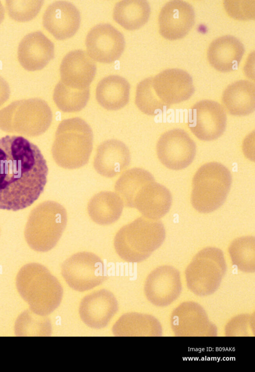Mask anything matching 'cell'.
<instances>
[{
  "mask_svg": "<svg viewBox=\"0 0 255 372\" xmlns=\"http://www.w3.org/2000/svg\"><path fill=\"white\" fill-rule=\"evenodd\" d=\"M121 197L112 191H102L90 200L87 206L88 214L98 224L107 225L117 221L124 208Z\"/></svg>",
  "mask_w": 255,
  "mask_h": 372,
  "instance_id": "484cf974",
  "label": "cell"
},
{
  "mask_svg": "<svg viewBox=\"0 0 255 372\" xmlns=\"http://www.w3.org/2000/svg\"><path fill=\"white\" fill-rule=\"evenodd\" d=\"M80 21L78 9L72 3L64 0L56 1L49 5L42 18L45 28L59 40L74 35Z\"/></svg>",
  "mask_w": 255,
  "mask_h": 372,
  "instance_id": "e0dca14e",
  "label": "cell"
},
{
  "mask_svg": "<svg viewBox=\"0 0 255 372\" xmlns=\"http://www.w3.org/2000/svg\"><path fill=\"white\" fill-rule=\"evenodd\" d=\"M115 336H162V328L159 321L154 317L135 312L122 316L112 328Z\"/></svg>",
  "mask_w": 255,
  "mask_h": 372,
  "instance_id": "cb8c5ba5",
  "label": "cell"
},
{
  "mask_svg": "<svg viewBox=\"0 0 255 372\" xmlns=\"http://www.w3.org/2000/svg\"><path fill=\"white\" fill-rule=\"evenodd\" d=\"M226 123L225 110L215 101L201 100L189 110L188 127L201 140L212 141L220 137L225 130Z\"/></svg>",
  "mask_w": 255,
  "mask_h": 372,
  "instance_id": "9c48e42d",
  "label": "cell"
},
{
  "mask_svg": "<svg viewBox=\"0 0 255 372\" xmlns=\"http://www.w3.org/2000/svg\"><path fill=\"white\" fill-rule=\"evenodd\" d=\"M222 102L231 115L243 116L251 114L255 109V83L242 79L230 84L223 93Z\"/></svg>",
  "mask_w": 255,
  "mask_h": 372,
  "instance_id": "603a6c76",
  "label": "cell"
},
{
  "mask_svg": "<svg viewBox=\"0 0 255 372\" xmlns=\"http://www.w3.org/2000/svg\"><path fill=\"white\" fill-rule=\"evenodd\" d=\"M61 274L68 286L76 291L90 290L107 279L101 258L89 252L76 253L67 258L61 266Z\"/></svg>",
  "mask_w": 255,
  "mask_h": 372,
  "instance_id": "ba28073f",
  "label": "cell"
},
{
  "mask_svg": "<svg viewBox=\"0 0 255 372\" xmlns=\"http://www.w3.org/2000/svg\"><path fill=\"white\" fill-rule=\"evenodd\" d=\"M153 90L167 108L188 100L195 91L192 77L179 68L164 70L152 77Z\"/></svg>",
  "mask_w": 255,
  "mask_h": 372,
  "instance_id": "5bb4252c",
  "label": "cell"
},
{
  "mask_svg": "<svg viewBox=\"0 0 255 372\" xmlns=\"http://www.w3.org/2000/svg\"><path fill=\"white\" fill-rule=\"evenodd\" d=\"M130 153L128 148L117 139H109L98 147L94 158V167L101 175L114 177L129 165Z\"/></svg>",
  "mask_w": 255,
  "mask_h": 372,
  "instance_id": "44dd1931",
  "label": "cell"
},
{
  "mask_svg": "<svg viewBox=\"0 0 255 372\" xmlns=\"http://www.w3.org/2000/svg\"><path fill=\"white\" fill-rule=\"evenodd\" d=\"M156 151L159 160L165 167L179 170L192 162L196 145L186 131L176 128L165 132L160 137Z\"/></svg>",
  "mask_w": 255,
  "mask_h": 372,
  "instance_id": "30bf717a",
  "label": "cell"
},
{
  "mask_svg": "<svg viewBox=\"0 0 255 372\" xmlns=\"http://www.w3.org/2000/svg\"><path fill=\"white\" fill-rule=\"evenodd\" d=\"M172 201L169 190L153 179L144 184L138 190L132 208L137 209L145 218L158 220L168 212Z\"/></svg>",
  "mask_w": 255,
  "mask_h": 372,
  "instance_id": "d6986e66",
  "label": "cell"
},
{
  "mask_svg": "<svg viewBox=\"0 0 255 372\" xmlns=\"http://www.w3.org/2000/svg\"><path fill=\"white\" fill-rule=\"evenodd\" d=\"M54 56V44L41 31H36L26 34L19 43L18 59L27 70L42 69Z\"/></svg>",
  "mask_w": 255,
  "mask_h": 372,
  "instance_id": "ffe728a7",
  "label": "cell"
},
{
  "mask_svg": "<svg viewBox=\"0 0 255 372\" xmlns=\"http://www.w3.org/2000/svg\"><path fill=\"white\" fill-rule=\"evenodd\" d=\"M152 77L140 81L136 87L135 102L143 113L156 115L167 107L157 97L152 85Z\"/></svg>",
  "mask_w": 255,
  "mask_h": 372,
  "instance_id": "4dcf8cb0",
  "label": "cell"
},
{
  "mask_svg": "<svg viewBox=\"0 0 255 372\" xmlns=\"http://www.w3.org/2000/svg\"><path fill=\"white\" fill-rule=\"evenodd\" d=\"M243 43L231 35L213 40L207 50L210 64L218 71L226 72L236 70L245 53Z\"/></svg>",
  "mask_w": 255,
  "mask_h": 372,
  "instance_id": "7402d4cb",
  "label": "cell"
},
{
  "mask_svg": "<svg viewBox=\"0 0 255 372\" xmlns=\"http://www.w3.org/2000/svg\"><path fill=\"white\" fill-rule=\"evenodd\" d=\"M229 253L234 265L242 272L255 271V238L246 236L238 237L229 247Z\"/></svg>",
  "mask_w": 255,
  "mask_h": 372,
  "instance_id": "f546056e",
  "label": "cell"
},
{
  "mask_svg": "<svg viewBox=\"0 0 255 372\" xmlns=\"http://www.w3.org/2000/svg\"><path fill=\"white\" fill-rule=\"evenodd\" d=\"M150 7L144 0H122L115 5L114 20L128 30H134L143 26L148 20Z\"/></svg>",
  "mask_w": 255,
  "mask_h": 372,
  "instance_id": "4316f807",
  "label": "cell"
},
{
  "mask_svg": "<svg viewBox=\"0 0 255 372\" xmlns=\"http://www.w3.org/2000/svg\"><path fill=\"white\" fill-rule=\"evenodd\" d=\"M67 221L65 208L53 201L43 202L31 212L24 231L28 246L38 252L53 248L64 231Z\"/></svg>",
  "mask_w": 255,
  "mask_h": 372,
  "instance_id": "5b68a950",
  "label": "cell"
},
{
  "mask_svg": "<svg viewBox=\"0 0 255 372\" xmlns=\"http://www.w3.org/2000/svg\"><path fill=\"white\" fill-rule=\"evenodd\" d=\"M165 238L161 221L140 217L122 227L114 238V247L126 262H141L160 247Z\"/></svg>",
  "mask_w": 255,
  "mask_h": 372,
  "instance_id": "3957f363",
  "label": "cell"
},
{
  "mask_svg": "<svg viewBox=\"0 0 255 372\" xmlns=\"http://www.w3.org/2000/svg\"><path fill=\"white\" fill-rule=\"evenodd\" d=\"M225 8L232 17L239 20L255 18L254 0H225Z\"/></svg>",
  "mask_w": 255,
  "mask_h": 372,
  "instance_id": "836d02e7",
  "label": "cell"
},
{
  "mask_svg": "<svg viewBox=\"0 0 255 372\" xmlns=\"http://www.w3.org/2000/svg\"><path fill=\"white\" fill-rule=\"evenodd\" d=\"M43 0H6L7 11L11 18L17 21H27L34 18L39 12Z\"/></svg>",
  "mask_w": 255,
  "mask_h": 372,
  "instance_id": "1f68e13d",
  "label": "cell"
},
{
  "mask_svg": "<svg viewBox=\"0 0 255 372\" xmlns=\"http://www.w3.org/2000/svg\"><path fill=\"white\" fill-rule=\"evenodd\" d=\"M88 55L103 63L117 60L123 53L125 40L123 34L110 23H99L88 32L86 38Z\"/></svg>",
  "mask_w": 255,
  "mask_h": 372,
  "instance_id": "4fadbf2b",
  "label": "cell"
},
{
  "mask_svg": "<svg viewBox=\"0 0 255 372\" xmlns=\"http://www.w3.org/2000/svg\"><path fill=\"white\" fill-rule=\"evenodd\" d=\"M48 168L38 147L21 136L0 139V209L30 206L44 190Z\"/></svg>",
  "mask_w": 255,
  "mask_h": 372,
  "instance_id": "6da1fadb",
  "label": "cell"
},
{
  "mask_svg": "<svg viewBox=\"0 0 255 372\" xmlns=\"http://www.w3.org/2000/svg\"><path fill=\"white\" fill-rule=\"evenodd\" d=\"M154 179L148 171L134 168L124 172L116 182V193L121 197L124 204L132 208L134 197L139 188L147 182Z\"/></svg>",
  "mask_w": 255,
  "mask_h": 372,
  "instance_id": "83f0119b",
  "label": "cell"
},
{
  "mask_svg": "<svg viewBox=\"0 0 255 372\" xmlns=\"http://www.w3.org/2000/svg\"><path fill=\"white\" fill-rule=\"evenodd\" d=\"M16 285L19 294L35 315H49L62 301L61 284L41 264L32 263L23 266L17 275Z\"/></svg>",
  "mask_w": 255,
  "mask_h": 372,
  "instance_id": "7a4b0ae2",
  "label": "cell"
},
{
  "mask_svg": "<svg viewBox=\"0 0 255 372\" xmlns=\"http://www.w3.org/2000/svg\"><path fill=\"white\" fill-rule=\"evenodd\" d=\"M172 332L177 337H215L217 328L210 321L203 308L196 302H184L172 311Z\"/></svg>",
  "mask_w": 255,
  "mask_h": 372,
  "instance_id": "8fae6325",
  "label": "cell"
},
{
  "mask_svg": "<svg viewBox=\"0 0 255 372\" xmlns=\"http://www.w3.org/2000/svg\"><path fill=\"white\" fill-rule=\"evenodd\" d=\"M90 97L89 87L79 89L65 85L61 80L54 89L53 100L63 112L79 111L86 105Z\"/></svg>",
  "mask_w": 255,
  "mask_h": 372,
  "instance_id": "f1b7e54d",
  "label": "cell"
},
{
  "mask_svg": "<svg viewBox=\"0 0 255 372\" xmlns=\"http://www.w3.org/2000/svg\"><path fill=\"white\" fill-rule=\"evenodd\" d=\"M158 21L161 35L168 40H176L184 37L192 27L195 12L188 2L172 0L162 7Z\"/></svg>",
  "mask_w": 255,
  "mask_h": 372,
  "instance_id": "9a60e30c",
  "label": "cell"
},
{
  "mask_svg": "<svg viewBox=\"0 0 255 372\" xmlns=\"http://www.w3.org/2000/svg\"><path fill=\"white\" fill-rule=\"evenodd\" d=\"M226 271L223 251L213 247L205 248L195 255L185 270L187 286L195 295H211L219 288Z\"/></svg>",
  "mask_w": 255,
  "mask_h": 372,
  "instance_id": "52a82bcc",
  "label": "cell"
},
{
  "mask_svg": "<svg viewBox=\"0 0 255 372\" xmlns=\"http://www.w3.org/2000/svg\"><path fill=\"white\" fill-rule=\"evenodd\" d=\"M232 181L229 170L224 165L211 162L201 166L192 180L191 202L201 213H209L224 203Z\"/></svg>",
  "mask_w": 255,
  "mask_h": 372,
  "instance_id": "8992f818",
  "label": "cell"
},
{
  "mask_svg": "<svg viewBox=\"0 0 255 372\" xmlns=\"http://www.w3.org/2000/svg\"><path fill=\"white\" fill-rule=\"evenodd\" d=\"M93 134L90 125L79 117L63 120L55 134L52 153L56 163L65 169L86 165L93 149Z\"/></svg>",
  "mask_w": 255,
  "mask_h": 372,
  "instance_id": "277c9868",
  "label": "cell"
},
{
  "mask_svg": "<svg viewBox=\"0 0 255 372\" xmlns=\"http://www.w3.org/2000/svg\"><path fill=\"white\" fill-rule=\"evenodd\" d=\"M4 8L0 1V23L2 21L4 17Z\"/></svg>",
  "mask_w": 255,
  "mask_h": 372,
  "instance_id": "d590c367",
  "label": "cell"
},
{
  "mask_svg": "<svg viewBox=\"0 0 255 372\" xmlns=\"http://www.w3.org/2000/svg\"><path fill=\"white\" fill-rule=\"evenodd\" d=\"M255 317L254 314L237 315L226 324L225 334L228 337L255 336Z\"/></svg>",
  "mask_w": 255,
  "mask_h": 372,
  "instance_id": "d6a6232c",
  "label": "cell"
},
{
  "mask_svg": "<svg viewBox=\"0 0 255 372\" xmlns=\"http://www.w3.org/2000/svg\"><path fill=\"white\" fill-rule=\"evenodd\" d=\"M130 84L118 75H111L101 79L97 84L96 97L104 108L117 110L126 106L129 101Z\"/></svg>",
  "mask_w": 255,
  "mask_h": 372,
  "instance_id": "d4e9b609",
  "label": "cell"
},
{
  "mask_svg": "<svg viewBox=\"0 0 255 372\" xmlns=\"http://www.w3.org/2000/svg\"><path fill=\"white\" fill-rule=\"evenodd\" d=\"M10 94V89L7 82L0 76V106L7 100Z\"/></svg>",
  "mask_w": 255,
  "mask_h": 372,
  "instance_id": "e575fe53",
  "label": "cell"
},
{
  "mask_svg": "<svg viewBox=\"0 0 255 372\" xmlns=\"http://www.w3.org/2000/svg\"><path fill=\"white\" fill-rule=\"evenodd\" d=\"M96 72L95 61L87 52L81 49L72 50L67 53L60 66L63 83L79 89L89 87Z\"/></svg>",
  "mask_w": 255,
  "mask_h": 372,
  "instance_id": "ac0fdd59",
  "label": "cell"
},
{
  "mask_svg": "<svg viewBox=\"0 0 255 372\" xmlns=\"http://www.w3.org/2000/svg\"><path fill=\"white\" fill-rule=\"evenodd\" d=\"M114 295L106 289L93 292L85 296L79 306L81 320L89 327L101 329L106 327L118 311Z\"/></svg>",
  "mask_w": 255,
  "mask_h": 372,
  "instance_id": "2e32d148",
  "label": "cell"
},
{
  "mask_svg": "<svg viewBox=\"0 0 255 372\" xmlns=\"http://www.w3.org/2000/svg\"><path fill=\"white\" fill-rule=\"evenodd\" d=\"M182 288L179 271L173 266L162 265L148 275L144 291L150 303L155 306L164 307L178 299Z\"/></svg>",
  "mask_w": 255,
  "mask_h": 372,
  "instance_id": "7c38bea8",
  "label": "cell"
}]
</instances>
